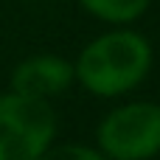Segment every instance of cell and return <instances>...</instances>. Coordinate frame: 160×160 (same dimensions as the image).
<instances>
[{
    "instance_id": "obj_1",
    "label": "cell",
    "mask_w": 160,
    "mask_h": 160,
    "mask_svg": "<svg viewBox=\"0 0 160 160\" xmlns=\"http://www.w3.org/2000/svg\"><path fill=\"white\" fill-rule=\"evenodd\" d=\"M152 70V45L132 28H115L90 39L73 62L76 82L98 96L115 98L135 90Z\"/></svg>"
},
{
    "instance_id": "obj_2",
    "label": "cell",
    "mask_w": 160,
    "mask_h": 160,
    "mask_svg": "<svg viewBox=\"0 0 160 160\" xmlns=\"http://www.w3.org/2000/svg\"><path fill=\"white\" fill-rule=\"evenodd\" d=\"M96 149L107 160H152L160 155V104L127 101L96 127Z\"/></svg>"
},
{
    "instance_id": "obj_5",
    "label": "cell",
    "mask_w": 160,
    "mask_h": 160,
    "mask_svg": "<svg viewBox=\"0 0 160 160\" xmlns=\"http://www.w3.org/2000/svg\"><path fill=\"white\" fill-rule=\"evenodd\" d=\"M152 0H79V6L101 22L110 25H129L146 14Z\"/></svg>"
},
{
    "instance_id": "obj_3",
    "label": "cell",
    "mask_w": 160,
    "mask_h": 160,
    "mask_svg": "<svg viewBox=\"0 0 160 160\" xmlns=\"http://www.w3.org/2000/svg\"><path fill=\"white\" fill-rule=\"evenodd\" d=\"M56 138L51 101L17 93L0 96V160H39Z\"/></svg>"
},
{
    "instance_id": "obj_4",
    "label": "cell",
    "mask_w": 160,
    "mask_h": 160,
    "mask_svg": "<svg viewBox=\"0 0 160 160\" xmlns=\"http://www.w3.org/2000/svg\"><path fill=\"white\" fill-rule=\"evenodd\" d=\"M73 82H76V76H73V65L68 59L53 56V53H37V56L22 59L11 70L8 87L17 96L51 101L53 96L65 93Z\"/></svg>"
},
{
    "instance_id": "obj_6",
    "label": "cell",
    "mask_w": 160,
    "mask_h": 160,
    "mask_svg": "<svg viewBox=\"0 0 160 160\" xmlns=\"http://www.w3.org/2000/svg\"><path fill=\"white\" fill-rule=\"evenodd\" d=\"M39 160H107L96 146L84 143H51Z\"/></svg>"
}]
</instances>
